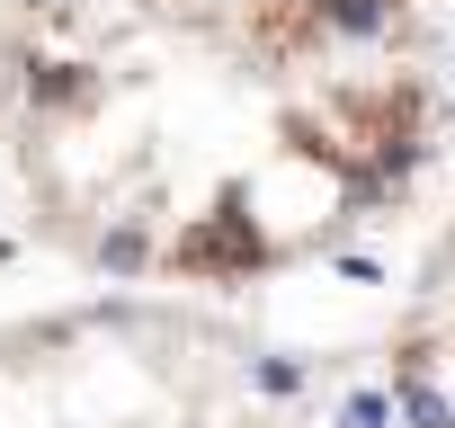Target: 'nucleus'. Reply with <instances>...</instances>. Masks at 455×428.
I'll return each instance as SVG.
<instances>
[{
  "label": "nucleus",
  "mask_w": 455,
  "mask_h": 428,
  "mask_svg": "<svg viewBox=\"0 0 455 428\" xmlns=\"http://www.w3.org/2000/svg\"><path fill=\"white\" fill-rule=\"evenodd\" d=\"M179 268H259V233H251V214H214V233L179 242Z\"/></svg>",
  "instance_id": "nucleus-1"
},
{
  "label": "nucleus",
  "mask_w": 455,
  "mask_h": 428,
  "mask_svg": "<svg viewBox=\"0 0 455 428\" xmlns=\"http://www.w3.org/2000/svg\"><path fill=\"white\" fill-rule=\"evenodd\" d=\"M393 392H402V419H411V428H455L446 392H437V384H428L419 366H402V375H393Z\"/></svg>",
  "instance_id": "nucleus-2"
},
{
  "label": "nucleus",
  "mask_w": 455,
  "mask_h": 428,
  "mask_svg": "<svg viewBox=\"0 0 455 428\" xmlns=\"http://www.w3.org/2000/svg\"><path fill=\"white\" fill-rule=\"evenodd\" d=\"M331 28H339V36H384L393 10H384V0H331Z\"/></svg>",
  "instance_id": "nucleus-3"
},
{
  "label": "nucleus",
  "mask_w": 455,
  "mask_h": 428,
  "mask_svg": "<svg viewBox=\"0 0 455 428\" xmlns=\"http://www.w3.org/2000/svg\"><path fill=\"white\" fill-rule=\"evenodd\" d=\"M36 99H45V107H72V99H90L81 63H45V72H36Z\"/></svg>",
  "instance_id": "nucleus-4"
},
{
  "label": "nucleus",
  "mask_w": 455,
  "mask_h": 428,
  "mask_svg": "<svg viewBox=\"0 0 455 428\" xmlns=\"http://www.w3.org/2000/svg\"><path fill=\"white\" fill-rule=\"evenodd\" d=\"M393 401H402V392H357V401L339 410V428H384V419H393Z\"/></svg>",
  "instance_id": "nucleus-5"
},
{
  "label": "nucleus",
  "mask_w": 455,
  "mask_h": 428,
  "mask_svg": "<svg viewBox=\"0 0 455 428\" xmlns=\"http://www.w3.org/2000/svg\"><path fill=\"white\" fill-rule=\"evenodd\" d=\"M143 259V233H108V268H134Z\"/></svg>",
  "instance_id": "nucleus-6"
},
{
  "label": "nucleus",
  "mask_w": 455,
  "mask_h": 428,
  "mask_svg": "<svg viewBox=\"0 0 455 428\" xmlns=\"http://www.w3.org/2000/svg\"><path fill=\"white\" fill-rule=\"evenodd\" d=\"M45 10H63V0H45Z\"/></svg>",
  "instance_id": "nucleus-7"
}]
</instances>
